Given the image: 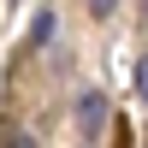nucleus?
<instances>
[{"mask_svg": "<svg viewBox=\"0 0 148 148\" xmlns=\"http://www.w3.org/2000/svg\"><path fill=\"white\" fill-rule=\"evenodd\" d=\"M6 148H36V142H30V136H12V142H6Z\"/></svg>", "mask_w": 148, "mask_h": 148, "instance_id": "obj_4", "label": "nucleus"}, {"mask_svg": "<svg viewBox=\"0 0 148 148\" xmlns=\"http://www.w3.org/2000/svg\"><path fill=\"white\" fill-rule=\"evenodd\" d=\"M136 95L148 101V59H136Z\"/></svg>", "mask_w": 148, "mask_h": 148, "instance_id": "obj_2", "label": "nucleus"}, {"mask_svg": "<svg viewBox=\"0 0 148 148\" xmlns=\"http://www.w3.org/2000/svg\"><path fill=\"white\" fill-rule=\"evenodd\" d=\"M83 6H89V12H95V18H107V12H113V6H119V0H83Z\"/></svg>", "mask_w": 148, "mask_h": 148, "instance_id": "obj_3", "label": "nucleus"}, {"mask_svg": "<svg viewBox=\"0 0 148 148\" xmlns=\"http://www.w3.org/2000/svg\"><path fill=\"white\" fill-rule=\"evenodd\" d=\"M101 125H107V95H77V130L83 136H101Z\"/></svg>", "mask_w": 148, "mask_h": 148, "instance_id": "obj_1", "label": "nucleus"}]
</instances>
